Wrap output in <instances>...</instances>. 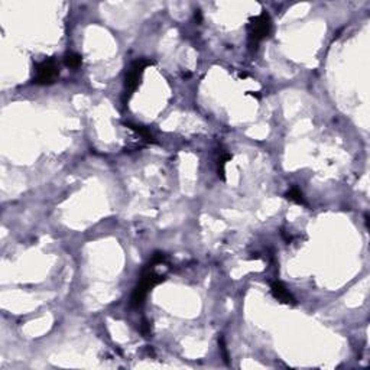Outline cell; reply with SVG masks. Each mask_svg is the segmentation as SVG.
<instances>
[{
    "mask_svg": "<svg viewBox=\"0 0 370 370\" xmlns=\"http://www.w3.org/2000/svg\"><path fill=\"white\" fill-rule=\"evenodd\" d=\"M194 18H195V20L200 23L201 20H203V16H201V12L200 10H195V13H194Z\"/></svg>",
    "mask_w": 370,
    "mask_h": 370,
    "instance_id": "30bf717a",
    "label": "cell"
},
{
    "mask_svg": "<svg viewBox=\"0 0 370 370\" xmlns=\"http://www.w3.org/2000/svg\"><path fill=\"white\" fill-rule=\"evenodd\" d=\"M64 62H65V65L70 67V68H78V67L81 65V56L78 55V54H75V52H70V54L65 55Z\"/></svg>",
    "mask_w": 370,
    "mask_h": 370,
    "instance_id": "9c48e42d",
    "label": "cell"
},
{
    "mask_svg": "<svg viewBox=\"0 0 370 370\" xmlns=\"http://www.w3.org/2000/svg\"><path fill=\"white\" fill-rule=\"evenodd\" d=\"M271 291H272V295L277 298L279 302L282 304H295V298L291 295V292L283 286L282 282L279 280H274L271 282Z\"/></svg>",
    "mask_w": 370,
    "mask_h": 370,
    "instance_id": "5b68a950",
    "label": "cell"
},
{
    "mask_svg": "<svg viewBox=\"0 0 370 370\" xmlns=\"http://www.w3.org/2000/svg\"><path fill=\"white\" fill-rule=\"evenodd\" d=\"M285 198H286V200H289V201H292V203L299 204V205H307V201H305V198H304V195H302L301 189H299V188H296V186H291V188L286 191Z\"/></svg>",
    "mask_w": 370,
    "mask_h": 370,
    "instance_id": "ba28073f",
    "label": "cell"
},
{
    "mask_svg": "<svg viewBox=\"0 0 370 370\" xmlns=\"http://www.w3.org/2000/svg\"><path fill=\"white\" fill-rule=\"evenodd\" d=\"M165 278L158 275L155 272V266L149 263L148 266L143 269L142 272V277H140V280L138 283V286L135 288L133 294H132V298H130V305L138 308L143 304L145 298L148 295L149 289H152L153 286H156L158 283H161Z\"/></svg>",
    "mask_w": 370,
    "mask_h": 370,
    "instance_id": "6da1fadb",
    "label": "cell"
},
{
    "mask_svg": "<svg viewBox=\"0 0 370 370\" xmlns=\"http://www.w3.org/2000/svg\"><path fill=\"white\" fill-rule=\"evenodd\" d=\"M153 61L150 59H146V58H140V59H136L135 62H132V65L129 67L128 73H126V83H125V87H126V94H125V100L128 98L136 92L139 83H140V78L145 73V70L148 68L149 65H152Z\"/></svg>",
    "mask_w": 370,
    "mask_h": 370,
    "instance_id": "3957f363",
    "label": "cell"
},
{
    "mask_svg": "<svg viewBox=\"0 0 370 370\" xmlns=\"http://www.w3.org/2000/svg\"><path fill=\"white\" fill-rule=\"evenodd\" d=\"M125 126H126L128 129L132 130L136 136H139V139H140L145 145H146V143H153V142H155L152 133H150L146 128L139 126V125H133V123H125Z\"/></svg>",
    "mask_w": 370,
    "mask_h": 370,
    "instance_id": "8992f818",
    "label": "cell"
},
{
    "mask_svg": "<svg viewBox=\"0 0 370 370\" xmlns=\"http://www.w3.org/2000/svg\"><path fill=\"white\" fill-rule=\"evenodd\" d=\"M231 159V155L224 150V149H220L219 150V159H217V171H219V177L222 178L223 181L226 180V164Z\"/></svg>",
    "mask_w": 370,
    "mask_h": 370,
    "instance_id": "52a82bcc",
    "label": "cell"
},
{
    "mask_svg": "<svg viewBox=\"0 0 370 370\" xmlns=\"http://www.w3.org/2000/svg\"><path fill=\"white\" fill-rule=\"evenodd\" d=\"M239 77H240V78H246V77H247V73H240Z\"/></svg>",
    "mask_w": 370,
    "mask_h": 370,
    "instance_id": "8fae6325",
    "label": "cell"
},
{
    "mask_svg": "<svg viewBox=\"0 0 370 370\" xmlns=\"http://www.w3.org/2000/svg\"><path fill=\"white\" fill-rule=\"evenodd\" d=\"M59 74L58 65H56L54 58H46L35 65V78L34 83L37 84H51L54 83L56 77Z\"/></svg>",
    "mask_w": 370,
    "mask_h": 370,
    "instance_id": "277c9868",
    "label": "cell"
},
{
    "mask_svg": "<svg viewBox=\"0 0 370 370\" xmlns=\"http://www.w3.org/2000/svg\"><path fill=\"white\" fill-rule=\"evenodd\" d=\"M272 29V22L266 12L249 20L247 31H249V45L256 46L262 39L268 37Z\"/></svg>",
    "mask_w": 370,
    "mask_h": 370,
    "instance_id": "7a4b0ae2",
    "label": "cell"
}]
</instances>
